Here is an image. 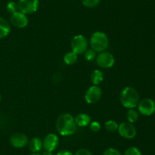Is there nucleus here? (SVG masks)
I'll return each mask as SVG.
<instances>
[{"label": "nucleus", "mask_w": 155, "mask_h": 155, "mask_svg": "<svg viewBox=\"0 0 155 155\" xmlns=\"http://www.w3.org/2000/svg\"><path fill=\"white\" fill-rule=\"evenodd\" d=\"M77 60V55L73 51L68 52L64 56V61L67 65H74Z\"/></svg>", "instance_id": "nucleus-18"}, {"label": "nucleus", "mask_w": 155, "mask_h": 155, "mask_svg": "<svg viewBox=\"0 0 155 155\" xmlns=\"http://www.w3.org/2000/svg\"><path fill=\"white\" fill-rule=\"evenodd\" d=\"M42 155H53L52 151H48V150H45Z\"/></svg>", "instance_id": "nucleus-28"}, {"label": "nucleus", "mask_w": 155, "mask_h": 155, "mask_svg": "<svg viewBox=\"0 0 155 155\" xmlns=\"http://www.w3.org/2000/svg\"><path fill=\"white\" fill-rule=\"evenodd\" d=\"M126 118H127V121L130 123H135L138 121L139 118V112L135 108H132V109H128L127 114H126Z\"/></svg>", "instance_id": "nucleus-17"}, {"label": "nucleus", "mask_w": 155, "mask_h": 155, "mask_svg": "<svg viewBox=\"0 0 155 155\" xmlns=\"http://www.w3.org/2000/svg\"><path fill=\"white\" fill-rule=\"evenodd\" d=\"M118 126H119V125L117 124V122L114 121V120H108V121H107L104 123V128H105V129L107 132H114L117 131Z\"/></svg>", "instance_id": "nucleus-19"}, {"label": "nucleus", "mask_w": 155, "mask_h": 155, "mask_svg": "<svg viewBox=\"0 0 155 155\" xmlns=\"http://www.w3.org/2000/svg\"><path fill=\"white\" fill-rule=\"evenodd\" d=\"M80 1L85 7L91 8V9L96 7L101 2V0H80Z\"/></svg>", "instance_id": "nucleus-20"}, {"label": "nucleus", "mask_w": 155, "mask_h": 155, "mask_svg": "<svg viewBox=\"0 0 155 155\" xmlns=\"http://www.w3.org/2000/svg\"><path fill=\"white\" fill-rule=\"evenodd\" d=\"M0 101H1V94H0Z\"/></svg>", "instance_id": "nucleus-30"}, {"label": "nucleus", "mask_w": 155, "mask_h": 155, "mask_svg": "<svg viewBox=\"0 0 155 155\" xmlns=\"http://www.w3.org/2000/svg\"><path fill=\"white\" fill-rule=\"evenodd\" d=\"M71 45L72 51L78 56L83 54L87 50L89 42L83 35L78 34L73 37Z\"/></svg>", "instance_id": "nucleus-4"}, {"label": "nucleus", "mask_w": 155, "mask_h": 155, "mask_svg": "<svg viewBox=\"0 0 155 155\" xmlns=\"http://www.w3.org/2000/svg\"><path fill=\"white\" fill-rule=\"evenodd\" d=\"M120 100L127 109L136 108L139 102V94L133 87H126L120 94Z\"/></svg>", "instance_id": "nucleus-2"}, {"label": "nucleus", "mask_w": 155, "mask_h": 155, "mask_svg": "<svg viewBox=\"0 0 155 155\" xmlns=\"http://www.w3.org/2000/svg\"><path fill=\"white\" fill-rule=\"evenodd\" d=\"M30 155H41V154L39 153H32L31 154H30Z\"/></svg>", "instance_id": "nucleus-29"}, {"label": "nucleus", "mask_w": 155, "mask_h": 155, "mask_svg": "<svg viewBox=\"0 0 155 155\" xmlns=\"http://www.w3.org/2000/svg\"><path fill=\"white\" fill-rule=\"evenodd\" d=\"M11 31V26L8 21L0 17V40L6 37Z\"/></svg>", "instance_id": "nucleus-15"}, {"label": "nucleus", "mask_w": 155, "mask_h": 155, "mask_svg": "<svg viewBox=\"0 0 155 155\" xmlns=\"http://www.w3.org/2000/svg\"><path fill=\"white\" fill-rule=\"evenodd\" d=\"M57 155H74V153L68 150H61L58 152Z\"/></svg>", "instance_id": "nucleus-27"}, {"label": "nucleus", "mask_w": 155, "mask_h": 155, "mask_svg": "<svg viewBox=\"0 0 155 155\" xmlns=\"http://www.w3.org/2000/svg\"><path fill=\"white\" fill-rule=\"evenodd\" d=\"M29 149L32 153H38L42 148V141L38 137H34L31 138L28 142Z\"/></svg>", "instance_id": "nucleus-14"}, {"label": "nucleus", "mask_w": 155, "mask_h": 155, "mask_svg": "<svg viewBox=\"0 0 155 155\" xmlns=\"http://www.w3.org/2000/svg\"><path fill=\"white\" fill-rule=\"evenodd\" d=\"M28 137L24 133L16 132L12 135L10 138V143L15 148H22L28 144Z\"/></svg>", "instance_id": "nucleus-11"}, {"label": "nucleus", "mask_w": 155, "mask_h": 155, "mask_svg": "<svg viewBox=\"0 0 155 155\" xmlns=\"http://www.w3.org/2000/svg\"><path fill=\"white\" fill-rule=\"evenodd\" d=\"M74 155H93L92 152L86 148H80L75 153Z\"/></svg>", "instance_id": "nucleus-26"}, {"label": "nucleus", "mask_w": 155, "mask_h": 155, "mask_svg": "<svg viewBox=\"0 0 155 155\" xmlns=\"http://www.w3.org/2000/svg\"><path fill=\"white\" fill-rule=\"evenodd\" d=\"M18 11L25 15H31L38 10L39 6V0H18Z\"/></svg>", "instance_id": "nucleus-5"}, {"label": "nucleus", "mask_w": 155, "mask_h": 155, "mask_svg": "<svg viewBox=\"0 0 155 155\" xmlns=\"http://www.w3.org/2000/svg\"><path fill=\"white\" fill-rule=\"evenodd\" d=\"M59 144V138L56 134H48L42 141V147L45 150L53 151L58 147Z\"/></svg>", "instance_id": "nucleus-12"}, {"label": "nucleus", "mask_w": 155, "mask_h": 155, "mask_svg": "<svg viewBox=\"0 0 155 155\" xmlns=\"http://www.w3.org/2000/svg\"><path fill=\"white\" fill-rule=\"evenodd\" d=\"M10 22L14 27L17 28H24L28 24L29 20L27 15L18 11L12 14L10 17Z\"/></svg>", "instance_id": "nucleus-10"}, {"label": "nucleus", "mask_w": 155, "mask_h": 155, "mask_svg": "<svg viewBox=\"0 0 155 155\" xmlns=\"http://www.w3.org/2000/svg\"><path fill=\"white\" fill-rule=\"evenodd\" d=\"M137 106L139 113L145 116L151 115L155 112V102L152 99L145 98L139 100Z\"/></svg>", "instance_id": "nucleus-6"}, {"label": "nucleus", "mask_w": 155, "mask_h": 155, "mask_svg": "<svg viewBox=\"0 0 155 155\" xmlns=\"http://www.w3.org/2000/svg\"><path fill=\"white\" fill-rule=\"evenodd\" d=\"M77 129L74 116L70 113H63L59 115L56 121V129L62 136L74 135Z\"/></svg>", "instance_id": "nucleus-1"}, {"label": "nucleus", "mask_w": 155, "mask_h": 155, "mask_svg": "<svg viewBox=\"0 0 155 155\" xmlns=\"http://www.w3.org/2000/svg\"><path fill=\"white\" fill-rule=\"evenodd\" d=\"M89 126H90L91 131H92L94 132H99L100 129H101V124L98 122L96 121L91 122V123L89 124Z\"/></svg>", "instance_id": "nucleus-24"}, {"label": "nucleus", "mask_w": 155, "mask_h": 155, "mask_svg": "<svg viewBox=\"0 0 155 155\" xmlns=\"http://www.w3.org/2000/svg\"><path fill=\"white\" fill-rule=\"evenodd\" d=\"M91 49L95 50L96 53L104 52L108 47L109 40L107 36L101 31H96L92 33L90 37Z\"/></svg>", "instance_id": "nucleus-3"}, {"label": "nucleus", "mask_w": 155, "mask_h": 155, "mask_svg": "<svg viewBox=\"0 0 155 155\" xmlns=\"http://www.w3.org/2000/svg\"><path fill=\"white\" fill-rule=\"evenodd\" d=\"M103 155H122L120 152L117 149L113 148V147H110L105 150L103 153Z\"/></svg>", "instance_id": "nucleus-25"}, {"label": "nucleus", "mask_w": 155, "mask_h": 155, "mask_svg": "<svg viewBox=\"0 0 155 155\" xmlns=\"http://www.w3.org/2000/svg\"><path fill=\"white\" fill-rule=\"evenodd\" d=\"M75 122L79 127H86L91 123V117L86 113H80L74 118Z\"/></svg>", "instance_id": "nucleus-13"}, {"label": "nucleus", "mask_w": 155, "mask_h": 155, "mask_svg": "<svg viewBox=\"0 0 155 155\" xmlns=\"http://www.w3.org/2000/svg\"><path fill=\"white\" fill-rule=\"evenodd\" d=\"M96 62L102 68H110L115 63L114 56L109 52H101L96 56Z\"/></svg>", "instance_id": "nucleus-9"}, {"label": "nucleus", "mask_w": 155, "mask_h": 155, "mask_svg": "<svg viewBox=\"0 0 155 155\" xmlns=\"http://www.w3.org/2000/svg\"><path fill=\"white\" fill-rule=\"evenodd\" d=\"M84 56L86 60L91 62L96 59V52L92 49H87V50L84 53Z\"/></svg>", "instance_id": "nucleus-21"}, {"label": "nucleus", "mask_w": 155, "mask_h": 155, "mask_svg": "<svg viewBox=\"0 0 155 155\" xmlns=\"http://www.w3.org/2000/svg\"><path fill=\"white\" fill-rule=\"evenodd\" d=\"M102 91L98 85H92L85 94V100L89 104H95L101 98Z\"/></svg>", "instance_id": "nucleus-7"}, {"label": "nucleus", "mask_w": 155, "mask_h": 155, "mask_svg": "<svg viewBox=\"0 0 155 155\" xmlns=\"http://www.w3.org/2000/svg\"><path fill=\"white\" fill-rule=\"evenodd\" d=\"M124 155H142V152L138 147H130L125 150Z\"/></svg>", "instance_id": "nucleus-22"}, {"label": "nucleus", "mask_w": 155, "mask_h": 155, "mask_svg": "<svg viewBox=\"0 0 155 155\" xmlns=\"http://www.w3.org/2000/svg\"><path fill=\"white\" fill-rule=\"evenodd\" d=\"M6 9H7L8 12L11 14H13L15 12H18V3H16L14 1L9 2L7 4L6 6Z\"/></svg>", "instance_id": "nucleus-23"}, {"label": "nucleus", "mask_w": 155, "mask_h": 155, "mask_svg": "<svg viewBox=\"0 0 155 155\" xmlns=\"http://www.w3.org/2000/svg\"><path fill=\"white\" fill-rule=\"evenodd\" d=\"M118 133L121 137L126 139H133L136 137L137 131L133 123L124 122L118 126Z\"/></svg>", "instance_id": "nucleus-8"}, {"label": "nucleus", "mask_w": 155, "mask_h": 155, "mask_svg": "<svg viewBox=\"0 0 155 155\" xmlns=\"http://www.w3.org/2000/svg\"><path fill=\"white\" fill-rule=\"evenodd\" d=\"M90 79L93 85H99L104 80V74L100 70H94L91 74Z\"/></svg>", "instance_id": "nucleus-16"}]
</instances>
